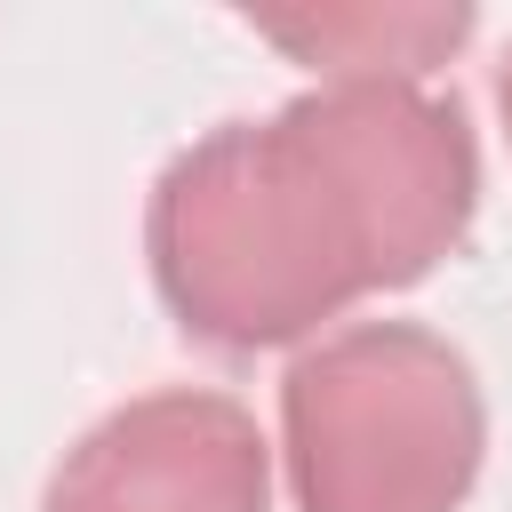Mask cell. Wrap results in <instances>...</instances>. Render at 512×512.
Segmentation results:
<instances>
[{
    "label": "cell",
    "mask_w": 512,
    "mask_h": 512,
    "mask_svg": "<svg viewBox=\"0 0 512 512\" xmlns=\"http://www.w3.org/2000/svg\"><path fill=\"white\" fill-rule=\"evenodd\" d=\"M480 216V144L456 96L408 80L304 88L184 144L144 200V264L208 352H280L360 296L440 272Z\"/></svg>",
    "instance_id": "6da1fadb"
},
{
    "label": "cell",
    "mask_w": 512,
    "mask_h": 512,
    "mask_svg": "<svg viewBox=\"0 0 512 512\" xmlns=\"http://www.w3.org/2000/svg\"><path fill=\"white\" fill-rule=\"evenodd\" d=\"M296 512H464L488 464L472 360L424 320H352L280 376Z\"/></svg>",
    "instance_id": "7a4b0ae2"
},
{
    "label": "cell",
    "mask_w": 512,
    "mask_h": 512,
    "mask_svg": "<svg viewBox=\"0 0 512 512\" xmlns=\"http://www.w3.org/2000/svg\"><path fill=\"white\" fill-rule=\"evenodd\" d=\"M40 512H272V448L232 392H144L88 424Z\"/></svg>",
    "instance_id": "3957f363"
},
{
    "label": "cell",
    "mask_w": 512,
    "mask_h": 512,
    "mask_svg": "<svg viewBox=\"0 0 512 512\" xmlns=\"http://www.w3.org/2000/svg\"><path fill=\"white\" fill-rule=\"evenodd\" d=\"M256 40L288 48L296 64L320 72V88H344V80H408L424 88V72H440L464 40H472V8H376V0H352V8H248L240 16Z\"/></svg>",
    "instance_id": "277c9868"
},
{
    "label": "cell",
    "mask_w": 512,
    "mask_h": 512,
    "mask_svg": "<svg viewBox=\"0 0 512 512\" xmlns=\"http://www.w3.org/2000/svg\"><path fill=\"white\" fill-rule=\"evenodd\" d=\"M496 112H504V136H512V56H504V72H496Z\"/></svg>",
    "instance_id": "5b68a950"
}]
</instances>
